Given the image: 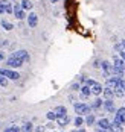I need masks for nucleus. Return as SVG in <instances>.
<instances>
[{
	"instance_id": "nucleus-1",
	"label": "nucleus",
	"mask_w": 125,
	"mask_h": 132,
	"mask_svg": "<svg viewBox=\"0 0 125 132\" xmlns=\"http://www.w3.org/2000/svg\"><path fill=\"white\" fill-rule=\"evenodd\" d=\"M23 64H25V61H23V59H20V58H17V56H14V55H11V58H8V59H6V65L12 67V68L21 67Z\"/></svg>"
},
{
	"instance_id": "nucleus-13",
	"label": "nucleus",
	"mask_w": 125,
	"mask_h": 132,
	"mask_svg": "<svg viewBox=\"0 0 125 132\" xmlns=\"http://www.w3.org/2000/svg\"><path fill=\"white\" fill-rule=\"evenodd\" d=\"M79 91H81V96H83V97H89V96L92 94V88L85 84L84 87H81V90H79Z\"/></svg>"
},
{
	"instance_id": "nucleus-14",
	"label": "nucleus",
	"mask_w": 125,
	"mask_h": 132,
	"mask_svg": "<svg viewBox=\"0 0 125 132\" xmlns=\"http://www.w3.org/2000/svg\"><path fill=\"white\" fill-rule=\"evenodd\" d=\"M102 93H104V96H105L107 99H113V97L116 96V94H114V90H113L111 87H105V90Z\"/></svg>"
},
{
	"instance_id": "nucleus-2",
	"label": "nucleus",
	"mask_w": 125,
	"mask_h": 132,
	"mask_svg": "<svg viewBox=\"0 0 125 132\" xmlns=\"http://www.w3.org/2000/svg\"><path fill=\"white\" fill-rule=\"evenodd\" d=\"M0 75H3L5 78L12 79V80L20 79V75H18L17 71H14V70H9V68H0Z\"/></svg>"
},
{
	"instance_id": "nucleus-16",
	"label": "nucleus",
	"mask_w": 125,
	"mask_h": 132,
	"mask_svg": "<svg viewBox=\"0 0 125 132\" xmlns=\"http://www.w3.org/2000/svg\"><path fill=\"white\" fill-rule=\"evenodd\" d=\"M2 26H3V29L5 30H11L12 29V23H9V21H6V20H2Z\"/></svg>"
},
{
	"instance_id": "nucleus-22",
	"label": "nucleus",
	"mask_w": 125,
	"mask_h": 132,
	"mask_svg": "<svg viewBox=\"0 0 125 132\" xmlns=\"http://www.w3.org/2000/svg\"><path fill=\"white\" fill-rule=\"evenodd\" d=\"M83 123H84V119L81 117V116H78V117L75 119V126H81Z\"/></svg>"
},
{
	"instance_id": "nucleus-3",
	"label": "nucleus",
	"mask_w": 125,
	"mask_h": 132,
	"mask_svg": "<svg viewBox=\"0 0 125 132\" xmlns=\"http://www.w3.org/2000/svg\"><path fill=\"white\" fill-rule=\"evenodd\" d=\"M75 112L78 114V116H84V114H89L90 112V109H92V106L85 105V103H75Z\"/></svg>"
},
{
	"instance_id": "nucleus-17",
	"label": "nucleus",
	"mask_w": 125,
	"mask_h": 132,
	"mask_svg": "<svg viewBox=\"0 0 125 132\" xmlns=\"http://www.w3.org/2000/svg\"><path fill=\"white\" fill-rule=\"evenodd\" d=\"M21 6H23V9H32V2L31 0H23Z\"/></svg>"
},
{
	"instance_id": "nucleus-11",
	"label": "nucleus",
	"mask_w": 125,
	"mask_h": 132,
	"mask_svg": "<svg viewBox=\"0 0 125 132\" xmlns=\"http://www.w3.org/2000/svg\"><path fill=\"white\" fill-rule=\"evenodd\" d=\"M102 106H104L108 112H114V103H113V100H111V99H107V100L104 102V105H102Z\"/></svg>"
},
{
	"instance_id": "nucleus-18",
	"label": "nucleus",
	"mask_w": 125,
	"mask_h": 132,
	"mask_svg": "<svg viewBox=\"0 0 125 132\" xmlns=\"http://www.w3.org/2000/svg\"><path fill=\"white\" fill-rule=\"evenodd\" d=\"M102 105H104V102H102V100H99V99H96V100H95V102H93L90 106H92L93 109H98V108H101Z\"/></svg>"
},
{
	"instance_id": "nucleus-7",
	"label": "nucleus",
	"mask_w": 125,
	"mask_h": 132,
	"mask_svg": "<svg viewBox=\"0 0 125 132\" xmlns=\"http://www.w3.org/2000/svg\"><path fill=\"white\" fill-rule=\"evenodd\" d=\"M12 55L17 56V58H20V59H23L25 62H28L29 61V53L26 52V50H17V52H14Z\"/></svg>"
},
{
	"instance_id": "nucleus-23",
	"label": "nucleus",
	"mask_w": 125,
	"mask_h": 132,
	"mask_svg": "<svg viewBox=\"0 0 125 132\" xmlns=\"http://www.w3.org/2000/svg\"><path fill=\"white\" fill-rule=\"evenodd\" d=\"M8 85V80H6V78L3 76V75H0V87H6Z\"/></svg>"
},
{
	"instance_id": "nucleus-20",
	"label": "nucleus",
	"mask_w": 125,
	"mask_h": 132,
	"mask_svg": "<svg viewBox=\"0 0 125 132\" xmlns=\"http://www.w3.org/2000/svg\"><path fill=\"white\" fill-rule=\"evenodd\" d=\"M46 117H47L49 120H56V117H58V116H56L55 111H50V112H47V114H46Z\"/></svg>"
},
{
	"instance_id": "nucleus-4",
	"label": "nucleus",
	"mask_w": 125,
	"mask_h": 132,
	"mask_svg": "<svg viewBox=\"0 0 125 132\" xmlns=\"http://www.w3.org/2000/svg\"><path fill=\"white\" fill-rule=\"evenodd\" d=\"M98 128L102 129V131H113V129H111V123L107 119L98 120Z\"/></svg>"
},
{
	"instance_id": "nucleus-15",
	"label": "nucleus",
	"mask_w": 125,
	"mask_h": 132,
	"mask_svg": "<svg viewBox=\"0 0 125 132\" xmlns=\"http://www.w3.org/2000/svg\"><path fill=\"white\" fill-rule=\"evenodd\" d=\"M55 112H56V116H58V117H60V116H66V114H67V109H66L64 106H56Z\"/></svg>"
},
{
	"instance_id": "nucleus-26",
	"label": "nucleus",
	"mask_w": 125,
	"mask_h": 132,
	"mask_svg": "<svg viewBox=\"0 0 125 132\" xmlns=\"http://www.w3.org/2000/svg\"><path fill=\"white\" fill-rule=\"evenodd\" d=\"M95 82H96V80H93V79H85V84H87L89 87H92V85H93Z\"/></svg>"
},
{
	"instance_id": "nucleus-6",
	"label": "nucleus",
	"mask_w": 125,
	"mask_h": 132,
	"mask_svg": "<svg viewBox=\"0 0 125 132\" xmlns=\"http://www.w3.org/2000/svg\"><path fill=\"white\" fill-rule=\"evenodd\" d=\"M37 24H38V15L34 14V12H31L28 15V26L29 27H35Z\"/></svg>"
},
{
	"instance_id": "nucleus-28",
	"label": "nucleus",
	"mask_w": 125,
	"mask_h": 132,
	"mask_svg": "<svg viewBox=\"0 0 125 132\" xmlns=\"http://www.w3.org/2000/svg\"><path fill=\"white\" fill-rule=\"evenodd\" d=\"M50 2H52V3H56V2H58V0H50Z\"/></svg>"
},
{
	"instance_id": "nucleus-10",
	"label": "nucleus",
	"mask_w": 125,
	"mask_h": 132,
	"mask_svg": "<svg viewBox=\"0 0 125 132\" xmlns=\"http://www.w3.org/2000/svg\"><path fill=\"white\" fill-rule=\"evenodd\" d=\"M56 121H58L60 126H67L69 121H70V119H69V116L66 114V116H60V117H56Z\"/></svg>"
},
{
	"instance_id": "nucleus-21",
	"label": "nucleus",
	"mask_w": 125,
	"mask_h": 132,
	"mask_svg": "<svg viewBox=\"0 0 125 132\" xmlns=\"http://www.w3.org/2000/svg\"><path fill=\"white\" fill-rule=\"evenodd\" d=\"M5 131H6V132H18V131H20V128H18V126H8Z\"/></svg>"
},
{
	"instance_id": "nucleus-19",
	"label": "nucleus",
	"mask_w": 125,
	"mask_h": 132,
	"mask_svg": "<svg viewBox=\"0 0 125 132\" xmlns=\"http://www.w3.org/2000/svg\"><path fill=\"white\" fill-rule=\"evenodd\" d=\"M85 123H87L89 126H92V125L95 123V116H93V114H89L87 119H85Z\"/></svg>"
},
{
	"instance_id": "nucleus-27",
	"label": "nucleus",
	"mask_w": 125,
	"mask_h": 132,
	"mask_svg": "<svg viewBox=\"0 0 125 132\" xmlns=\"http://www.w3.org/2000/svg\"><path fill=\"white\" fill-rule=\"evenodd\" d=\"M5 12V8H3V3H2V0H0V14Z\"/></svg>"
},
{
	"instance_id": "nucleus-5",
	"label": "nucleus",
	"mask_w": 125,
	"mask_h": 132,
	"mask_svg": "<svg viewBox=\"0 0 125 132\" xmlns=\"http://www.w3.org/2000/svg\"><path fill=\"white\" fill-rule=\"evenodd\" d=\"M14 15L18 18V20H23L26 15H25V9L21 5H14Z\"/></svg>"
},
{
	"instance_id": "nucleus-9",
	"label": "nucleus",
	"mask_w": 125,
	"mask_h": 132,
	"mask_svg": "<svg viewBox=\"0 0 125 132\" xmlns=\"http://www.w3.org/2000/svg\"><path fill=\"white\" fill-rule=\"evenodd\" d=\"M90 88H92V94H95V96H99V94H102V91H104V88H102L98 82H95Z\"/></svg>"
},
{
	"instance_id": "nucleus-12",
	"label": "nucleus",
	"mask_w": 125,
	"mask_h": 132,
	"mask_svg": "<svg viewBox=\"0 0 125 132\" xmlns=\"http://www.w3.org/2000/svg\"><path fill=\"white\" fill-rule=\"evenodd\" d=\"M2 3H3V8H5V12H6V14L14 12V6H12L8 0H2Z\"/></svg>"
},
{
	"instance_id": "nucleus-8",
	"label": "nucleus",
	"mask_w": 125,
	"mask_h": 132,
	"mask_svg": "<svg viewBox=\"0 0 125 132\" xmlns=\"http://www.w3.org/2000/svg\"><path fill=\"white\" fill-rule=\"evenodd\" d=\"M101 67H102V70H104V75H107V76L110 75L111 70H113V65H111L108 61H102V62H101Z\"/></svg>"
},
{
	"instance_id": "nucleus-24",
	"label": "nucleus",
	"mask_w": 125,
	"mask_h": 132,
	"mask_svg": "<svg viewBox=\"0 0 125 132\" xmlns=\"http://www.w3.org/2000/svg\"><path fill=\"white\" fill-rule=\"evenodd\" d=\"M23 131H32V123H26L23 126Z\"/></svg>"
},
{
	"instance_id": "nucleus-25",
	"label": "nucleus",
	"mask_w": 125,
	"mask_h": 132,
	"mask_svg": "<svg viewBox=\"0 0 125 132\" xmlns=\"http://www.w3.org/2000/svg\"><path fill=\"white\" fill-rule=\"evenodd\" d=\"M72 90H73V91H78V90H81V85H79V84H73V85H72Z\"/></svg>"
}]
</instances>
